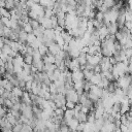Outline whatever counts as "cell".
Instances as JSON below:
<instances>
[{
    "label": "cell",
    "mask_w": 132,
    "mask_h": 132,
    "mask_svg": "<svg viewBox=\"0 0 132 132\" xmlns=\"http://www.w3.org/2000/svg\"><path fill=\"white\" fill-rule=\"evenodd\" d=\"M66 122H67V125H68L69 128H70V131L76 130V128H77V126H78V124H79L78 120H77L76 118H74V117L71 118V119H69V120H67Z\"/></svg>",
    "instance_id": "1"
},
{
    "label": "cell",
    "mask_w": 132,
    "mask_h": 132,
    "mask_svg": "<svg viewBox=\"0 0 132 132\" xmlns=\"http://www.w3.org/2000/svg\"><path fill=\"white\" fill-rule=\"evenodd\" d=\"M61 48H62V47H61L57 42H55V41H54V42L48 46V53H51L52 55H54V56H55V55H57V54L61 51Z\"/></svg>",
    "instance_id": "2"
},
{
    "label": "cell",
    "mask_w": 132,
    "mask_h": 132,
    "mask_svg": "<svg viewBox=\"0 0 132 132\" xmlns=\"http://www.w3.org/2000/svg\"><path fill=\"white\" fill-rule=\"evenodd\" d=\"M32 65H33L38 71H42V70H43V66H44V62H43L42 59H39V60H33Z\"/></svg>",
    "instance_id": "3"
},
{
    "label": "cell",
    "mask_w": 132,
    "mask_h": 132,
    "mask_svg": "<svg viewBox=\"0 0 132 132\" xmlns=\"http://www.w3.org/2000/svg\"><path fill=\"white\" fill-rule=\"evenodd\" d=\"M87 53H84V52H80L79 53V55L76 57V59H77V61H78V63H79V65L81 66V65H85L86 63H87Z\"/></svg>",
    "instance_id": "4"
},
{
    "label": "cell",
    "mask_w": 132,
    "mask_h": 132,
    "mask_svg": "<svg viewBox=\"0 0 132 132\" xmlns=\"http://www.w3.org/2000/svg\"><path fill=\"white\" fill-rule=\"evenodd\" d=\"M101 78H102L101 72H100V73H94V74L92 75L91 79H90V82H91V84H93V85H98V84L100 82Z\"/></svg>",
    "instance_id": "5"
},
{
    "label": "cell",
    "mask_w": 132,
    "mask_h": 132,
    "mask_svg": "<svg viewBox=\"0 0 132 132\" xmlns=\"http://www.w3.org/2000/svg\"><path fill=\"white\" fill-rule=\"evenodd\" d=\"M106 27H107V30H108V33L109 34H114L118 31V29H119V26H118V24L116 22L108 24Z\"/></svg>",
    "instance_id": "6"
},
{
    "label": "cell",
    "mask_w": 132,
    "mask_h": 132,
    "mask_svg": "<svg viewBox=\"0 0 132 132\" xmlns=\"http://www.w3.org/2000/svg\"><path fill=\"white\" fill-rule=\"evenodd\" d=\"M27 32H25L23 29H21L19 31V34H18V41L19 42H22V43H25L26 42V39H27Z\"/></svg>",
    "instance_id": "7"
},
{
    "label": "cell",
    "mask_w": 132,
    "mask_h": 132,
    "mask_svg": "<svg viewBox=\"0 0 132 132\" xmlns=\"http://www.w3.org/2000/svg\"><path fill=\"white\" fill-rule=\"evenodd\" d=\"M43 36L50 38V39H53L55 38V30L53 28H48V29H44V32H43Z\"/></svg>",
    "instance_id": "8"
},
{
    "label": "cell",
    "mask_w": 132,
    "mask_h": 132,
    "mask_svg": "<svg viewBox=\"0 0 132 132\" xmlns=\"http://www.w3.org/2000/svg\"><path fill=\"white\" fill-rule=\"evenodd\" d=\"M42 60L44 63H55V56L51 53H47L46 55L42 56Z\"/></svg>",
    "instance_id": "9"
},
{
    "label": "cell",
    "mask_w": 132,
    "mask_h": 132,
    "mask_svg": "<svg viewBox=\"0 0 132 132\" xmlns=\"http://www.w3.org/2000/svg\"><path fill=\"white\" fill-rule=\"evenodd\" d=\"M1 86H2L5 90H8V91H11L12 88H13V86L11 85V82H10L8 79H6V78H2V80H1Z\"/></svg>",
    "instance_id": "10"
},
{
    "label": "cell",
    "mask_w": 132,
    "mask_h": 132,
    "mask_svg": "<svg viewBox=\"0 0 132 132\" xmlns=\"http://www.w3.org/2000/svg\"><path fill=\"white\" fill-rule=\"evenodd\" d=\"M16 2L18 1H14V0H5V6L4 7L7 8L8 10H11L16 6Z\"/></svg>",
    "instance_id": "11"
},
{
    "label": "cell",
    "mask_w": 132,
    "mask_h": 132,
    "mask_svg": "<svg viewBox=\"0 0 132 132\" xmlns=\"http://www.w3.org/2000/svg\"><path fill=\"white\" fill-rule=\"evenodd\" d=\"M23 92H24V90H23L22 88H20L19 86L13 87V88H12V90H11V93H12L14 96H16V97H22Z\"/></svg>",
    "instance_id": "12"
},
{
    "label": "cell",
    "mask_w": 132,
    "mask_h": 132,
    "mask_svg": "<svg viewBox=\"0 0 132 132\" xmlns=\"http://www.w3.org/2000/svg\"><path fill=\"white\" fill-rule=\"evenodd\" d=\"M23 58H24V63L29 64V65H32V63H33V56H32L31 54L26 53V54L23 56Z\"/></svg>",
    "instance_id": "13"
},
{
    "label": "cell",
    "mask_w": 132,
    "mask_h": 132,
    "mask_svg": "<svg viewBox=\"0 0 132 132\" xmlns=\"http://www.w3.org/2000/svg\"><path fill=\"white\" fill-rule=\"evenodd\" d=\"M74 117V108L73 109H66V110H64V119L67 121V120H69V119H71V118H73Z\"/></svg>",
    "instance_id": "14"
},
{
    "label": "cell",
    "mask_w": 132,
    "mask_h": 132,
    "mask_svg": "<svg viewBox=\"0 0 132 132\" xmlns=\"http://www.w3.org/2000/svg\"><path fill=\"white\" fill-rule=\"evenodd\" d=\"M82 72H84V78H85L86 80H89V81H90V79H91L92 75L94 74V71H93V70L84 69V70H82Z\"/></svg>",
    "instance_id": "15"
},
{
    "label": "cell",
    "mask_w": 132,
    "mask_h": 132,
    "mask_svg": "<svg viewBox=\"0 0 132 132\" xmlns=\"http://www.w3.org/2000/svg\"><path fill=\"white\" fill-rule=\"evenodd\" d=\"M0 15L1 16H5V18H9V19L11 16L10 11L5 7H0Z\"/></svg>",
    "instance_id": "16"
},
{
    "label": "cell",
    "mask_w": 132,
    "mask_h": 132,
    "mask_svg": "<svg viewBox=\"0 0 132 132\" xmlns=\"http://www.w3.org/2000/svg\"><path fill=\"white\" fill-rule=\"evenodd\" d=\"M28 23L32 26V28H33V29H36V28H38V27L40 26L39 21H38V20H36V19H30V18H29Z\"/></svg>",
    "instance_id": "17"
},
{
    "label": "cell",
    "mask_w": 132,
    "mask_h": 132,
    "mask_svg": "<svg viewBox=\"0 0 132 132\" xmlns=\"http://www.w3.org/2000/svg\"><path fill=\"white\" fill-rule=\"evenodd\" d=\"M4 107H6L8 110L12 107V105H13V103H12V101L9 99V98H4L3 99V104H2Z\"/></svg>",
    "instance_id": "18"
},
{
    "label": "cell",
    "mask_w": 132,
    "mask_h": 132,
    "mask_svg": "<svg viewBox=\"0 0 132 132\" xmlns=\"http://www.w3.org/2000/svg\"><path fill=\"white\" fill-rule=\"evenodd\" d=\"M38 51H39V53L41 54V56H44V55H46L47 53H48V47L46 46V45H44V44H40L39 46H38Z\"/></svg>",
    "instance_id": "19"
},
{
    "label": "cell",
    "mask_w": 132,
    "mask_h": 132,
    "mask_svg": "<svg viewBox=\"0 0 132 132\" xmlns=\"http://www.w3.org/2000/svg\"><path fill=\"white\" fill-rule=\"evenodd\" d=\"M37 39V37L33 34V32H31V33H28L27 34V39H26V42L28 43V44H30V43H32L34 40H36Z\"/></svg>",
    "instance_id": "20"
},
{
    "label": "cell",
    "mask_w": 132,
    "mask_h": 132,
    "mask_svg": "<svg viewBox=\"0 0 132 132\" xmlns=\"http://www.w3.org/2000/svg\"><path fill=\"white\" fill-rule=\"evenodd\" d=\"M23 30H24L25 32H27V33H31V32H33V28H32V26H31L29 23H25V24H24V26H23Z\"/></svg>",
    "instance_id": "21"
},
{
    "label": "cell",
    "mask_w": 132,
    "mask_h": 132,
    "mask_svg": "<svg viewBox=\"0 0 132 132\" xmlns=\"http://www.w3.org/2000/svg\"><path fill=\"white\" fill-rule=\"evenodd\" d=\"M2 53H4V54H6V55H9V53L11 52V47H10V45L9 44H4L3 45V47L0 50Z\"/></svg>",
    "instance_id": "22"
},
{
    "label": "cell",
    "mask_w": 132,
    "mask_h": 132,
    "mask_svg": "<svg viewBox=\"0 0 132 132\" xmlns=\"http://www.w3.org/2000/svg\"><path fill=\"white\" fill-rule=\"evenodd\" d=\"M65 106H66V108H68V109H73V108H74V106H75V102H73V101H69V100H66Z\"/></svg>",
    "instance_id": "23"
},
{
    "label": "cell",
    "mask_w": 132,
    "mask_h": 132,
    "mask_svg": "<svg viewBox=\"0 0 132 132\" xmlns=\"http://www.w3.org/2000/svg\"><path fill=\"white\" fill-rule=\"evenodd\" d=\"M93 71H94V73H100V72H101V67H100V65H99V64L95 65L94 68H93Z\"/></svg>",
    "instance_id": "24"
},
{
    "label": "cell",
    "mask_w": 132,
    "mask_h": 132,
    "mask_svg": "<svg viewBox=\"0 0 132 132\" xmlns=\"http://www.w3.org/2000/svg\"><path fill=\"white\" fill-rule=\"evenodd\" d=\"M4 45V40H3V37H0V50L3 47Z\"/></svg>",
    "instance_id": "25"
},
{
    "label": "cell",
    "mask_w": 132,
    "mask_h": 132,
    "mask_svg": "<svg viewBox=\"0 0 132 132\" xmlns=\"http://www.w3.org/2000/svg\"><path fill=\"white\" fill-rule=\"evenodd\" d=\"M32 1H33V2H35V3H38V1H39V0H32Z\"/></svg>",
    "instance_id": "26"
}]
</instances>
